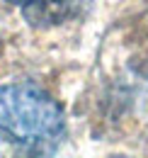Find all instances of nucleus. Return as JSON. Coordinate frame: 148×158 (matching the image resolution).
I'll return each instance as SVG.
<instances>
[{"label": "nucleus", "instance_id": "4", "mask_svg": "<svg viewBox=\"0 0 148 158\" xmlns=\"http://www.w3.org/2000/svg\"><path fill=\"white\" fill-rule=\"evenodd\" d=\"M117 158H121V156H117Z\"/></svg>", "mask_w": 148, "mask_h": 158}, {"label": "nucleus", "instance_id": "2", "mask_svg": "<svg viewBox=\"0 0 148 158\" xmlns=\"http://www.w3.org/2000/svg\"><path fill=\"white\" fill-rule=\"evenodd\" d=\"M85 0H32L24 5V17L37 27H51L75 17Z\"/></svg>", "mask_w": 148, "mask_h": 158}, {"label": "nucleus", "instance_id": "1", "mask_svg": "<svg viewBox=\"0 0 148 158\" xmlns=\"http://www.w3.org/2000/svg\"><path fill=\"white\" fill-rule=\"evenodd\" d=\"M63 136V114L51 95L32 83L0 88V139L32 153H49Z\"/></svg>", "mask_w": 148, "mask_h": 158}, {"label": "nucleus", "instance_id": "3", "mask_svg": "<svg viewBox=\"0 0 148 158\" xmlns=\"http://www.w3.org/2000/svg\"><path fill=\"white\" fill-rule=\"evenodd\" d=\"M7 2H17V5H29L32 0H7Z\"/></svg>", "mask_w": 148, "mask_h": 158}]
</instances>
